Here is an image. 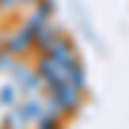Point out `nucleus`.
<instances>
[]
</instances>
